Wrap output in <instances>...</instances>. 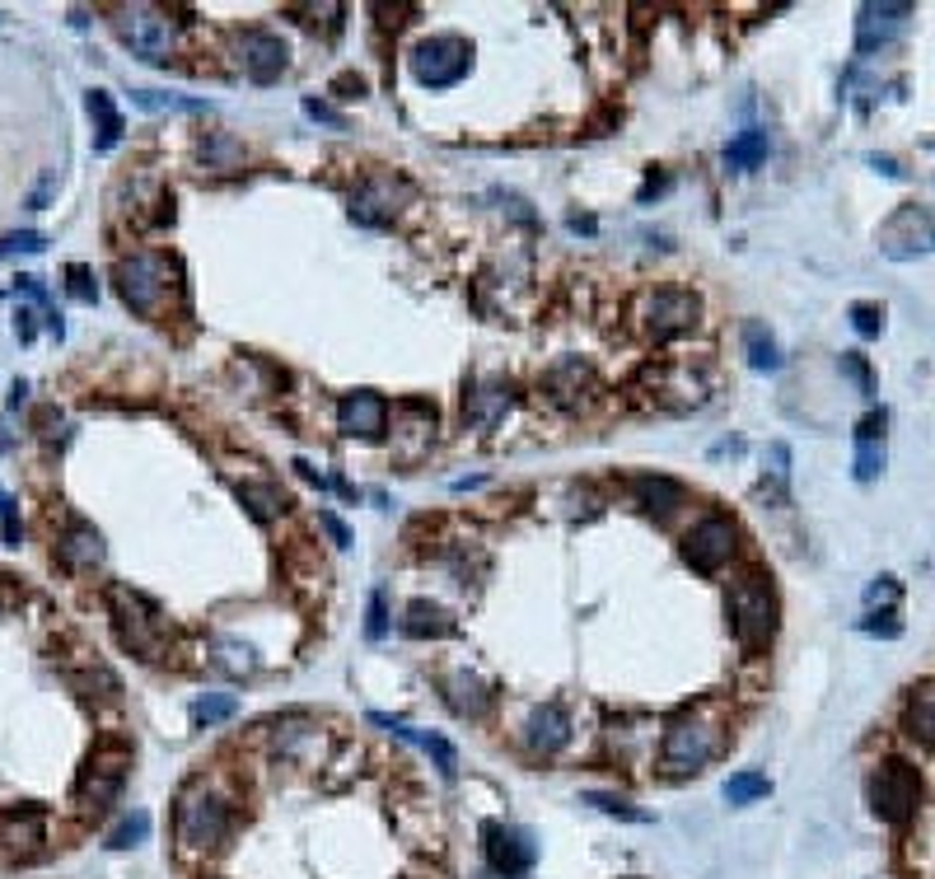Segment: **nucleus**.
<instances>
[{
    "mask_svg": "<svg viewBox=\"0 0 935 879\" xmlns=\"http://www.w3.org/2000/svg\"><path fill=\"white\" fill-rule=\"evenodd\" d=\"M118 290L131 313L141 319H159L169 309V300L182 296V281H178V262L165 253H131L127 262H118Z\"/></svg>",
    "mask_w": 935,
    "mask_h": 879,
    "instance_id": "1",
    "label": "nucleus"
},
{
    "mask_svg": "<svg viewBox=\"0 0 935 879\" xmlns=\"http://www.w3.org/2000/svg\"><path fill=\"white\" fill-rule=\"evenodd\" d=\"M173 828H178V842L188 851H216L225 838H230L235 828V809L225 800L216 786L207 781H192L188 791L178 796V809H173Z\"/></svg>",
    "mask_w": 935,
    "mask_h": 879,
    "instance_id": "2",
    "label": "nucleus"
},
{
    "mask_svg": "<svg viewBox=\"0 0 935 879\" xmlns=\"http://www.w3.org/2000/svg\"><path fill=\"white\" fill-rule=\"evenodd\" d=\"M720 749H725L720 720H712L706 711H683L665 730V739H659V762H665V772L683 777V772H702Z\"/></svg>",
    "mask_w": 935,
    "mask_h": 879,
    "instance_id": "3",
    "label": "nucleus"
},
{
    "mask_svg": "<svg viewBox=\"0 0 935 879\" xmlns=\"http://www.w3.org/2000/svg\"><path fill=\"white\" fill-rule=\"evenodd\" d=\"M729 627H735V637L748 656L767 650L772 632H777V595H772V585L763 576H744L729 585Z\"/></svg>",
    "mask_w": 935,
    "mask_h": 879,
    "instance_id": "4",
    "label": "nucleus"
},
{
    "mask_svg": "<svg viewBox=\"0 0 935 879\" xmlns=\"http://www.w3.org/2000/svg\"><path fill=\"white\" fill-rule=\"evenodd\" d=\"M112 29H118V38L131 48V57L155 61V66L169 61L173 42H178L173 19L159 6H118V10H112Z\"/></svg>",
    "mask_w": 935,
    "mask_h": 879,
    "instance_id": "5",
    "label": "nucleus"
},
{
    "mask_svg": "<svg viewBox=\"0 0 935 879\" xmlns=\"http://www.w3.org/2000/svg\"><path fill=\"white\" fill-rule=\"evenodd\" d=\"M112 618H118V637L131 656H141V660L165 656L169 627H165V613H159L150 599L131 595V590H112Z\"/></svg>",
    "mask_w": 935,
    "mask_h": 879,
    "instance_id": "6",
    "label": "nucleus"
},
{
    "mask_svg": "<svg viewBox=\"0 0 935 879\" xmlns=\"http://www.w3.org/2000/svg\"><path fill=\"white\" fill-rule=\"evenodd\" d=\"M468 71H473V48L464 38H454V33H436V38H426V42L412 48V76L426 89H449V84H459Z\"/></svg>",
    "mask_w": 935,
    "mask_h": 879,
    "instance_id": "7",
    "label": "nucleus"
},
{
    "mask_svg": "<svg viewBox=\"0 0 935 879\" xmlns=\"http://www.w3.org/2000/svg\"><path fill=\"white\" fill-rule=\"evenodd\" d=\"M917 800H922L917 768H907V762H884V768H875V777H871V809L884 823H894V828L912 823Z\"/></svg>",
    "mask_w": 935,
    "mask_h": 879,
    "instance_id": "8",
    "label": "nucleus"
},
{
    "mask_svg": "<svg viewBox=\"0 0 935 879\" xmlns=\"http://www.w3.org/2000/svg\"><path fill=\"white\" fill-rule=\"evenodd\" d=\"M697 319H702V300L693 296V290H678V286L655 290V296H646V304H641V332L650 337V342H669V337L693 332Z\"/></svg>",
    "mask_w": 935,
    "mask_h": 879,
    "instance_id": "9",
    "label": "nucleus"
},
{
    "mask_svg": "<svg viewBox=\"0 0 935 879\" xmlns=\"http://www.w3.org/2000/svg\"><path fill=\"white\" fill-rule=\"evenodd\" d=\"M879 253L894 262L935 253V216L926 207H898L879 224Z\"/></svg>",
    "mask_w": 935,
    "mask_h": 879,
    "instance_id": "10",
    "label": "nucleus"
},
{
    "mask_svg": "<svg viewBox=\"0 0 935 879\" xmlns=\"http://www.w3.org/2000/svg\"><path fill=\"white\" fill-rule=\"evenodd\" d=\"M735 525L725 520V515H706V520H697L688 529V538H683V557H688V567L702 571V576H712L720 571L729 557H735Z\"/></svg>",
    "mask_w": 935,
    "mask_h": 879,
    "instance_id": "11",
    "label": "nucleus"
},
{
    "mask_svg": "<svg viewBox=\"0 0 935 879\" xmlns=\"http://www.w3.org/2000/svg\"><path fill=\"white\" fill-rule=\"evenodd\" d=\"M127 768H131V749H122V743H103V749H95V758H89V768L80 777L84 809H95V815H99V809L122 791Z\"/></svg>",
    "mask_w": 935,
    "mask_h": 879,
    "instance_id": "12",
    "label": "nucleus"
},
{
    "mask_svg": "<svg viewBox=\"0 0 935 879\" xmlns=\"http://www.w3.org/2000/svg\"><path fill=\"white\" fill-rule=\"evenodd\" d=\"M483 842H487V861L496 875H529L538 861V842L529 828H515V823H487L483 828Z\"/></svg>",
    "mask_w": 935,
    "mask_h": 879,
    "instance_id": "13",
    "label": "nucleus"
},
{
    "mask_svg": "<svg viewBox=\"0 0 935 879\" xmlns=\"http://www.w3.org/2000/svg\"><path fill=\"white\" fill-rule=\"evenodd\" d=\"M239 57H243V71H248L253 84H277L286 76V66H290L286 42L277 33H267V29H248L239 38Z\"/></svg>",
    "mask_w": 935,
    "mask_h": 879,
    "instance_id": "14",
    "label": "nucleus"
},
{
    "mask_svg": "<svg viewBox=\"0 0 935 879\" xmlns=\"http://www.w3.org/2000/svg\"><path fill=\"white\" fill-rule=\"evenodd\" d=\"M907 19H912V6H903V0H871V6H861L856 52H875V48H884V42H894Z\"/></svg>",
    "mask_w": 935,
    "mask_h": 879,
    "instance_id": "15",
    "label": "nucleus"
},
{
    "mask_svg": "<svg viewBox=\"0 0 935 879\" xmlns=\"http://www.w3.org/2000/svg\"><path fill=\"white\" fill-rule=\"evenodd\" d=\"M337 426H341V436H351V440H379L384 426H389V402L370 389L347 393L337 408Z\"/></svg>",
    "mask_w": 935,
    "mask_h": 879,
    "instance_id": "16",
    "label": "nucleus"
},
{
    "mask_svg": "<svg viewBox=\"0 0 935 879\" xmlns=\"http://www.w3.org/2000/svg\"><path fill=\"white\" fill-rule=\"evenodd\" d=\"M398 201H402V183H394V178H370V183H360L351 192V220L365 224V230L394 224Z\"/></svg>",
    "mask_w": 935,
    "mask_h": 879,
    "instance_id": "17",
    "label": "nucleus"
},
{
    "mask_svg": "<svg viewBox=\"0 0 935 879\" xmlns=\"http://www.w3.org/2000/svg\"><path fill=\"white\" fill-rule=\"evenodd\" d=\"M375 726H384V730H394L398 739H407V743H417L421 753H430L436 758V768H440V777H459V753H454V743L449 739H440V735H430V730H417V726H407V720H394V716H370Z\"/></svg>",
    "mask_w": 935,
    "mask_h": 879,
    "instance_id": "18",
    "label": "nucleus"
},
{
    "mask_svg": "<svg viewBox=\"0 0 935 879\" xmlns=\"http://www.w3.org/2000/svg\"><path fill=\"white\" fill-rule=\"evenodd\" d=\"M529 749L534 753H543V758H553V753H561L566 743H571V716H566L561 707H538L534 716H529Z\"/></svg>",
    "mask_w": 935,
    "mask_h": 879,
    "instance_id": "19",
    "label": "nucleus"
},
{
    "mask_svg": "<svg viewBox=\"0 0 935 879\" xmlns=\"http://www.w3.org/2000/svg\"><path fill=\"white\" fill-rule=\"evenodd\" d=\"M884 426H888L884 412H871L856 426V478L861 482H871L884 472Z\"/></svg>",
    "mask_w": 935,
    "mask_h": 879,
    "instance_id": "20",
    "label": "nucleus"
},
{
    "mask_svg": "<svg viewBox=\"0 0 935 879\" xmlns=\"http://www.w3.org/2000/svg\"><path fill=\"white\" fill-rule=\"evenodd\" d=\"M454 613L440 603H430V599H412L407 603V613H402V637H412V641H426V637H449L454 632Z\"/></svg>",
    "mask_w": 935,
    "mask_h": 879,
    "instance_id": "21",
    "label": "nucleus"
},
{
    "mask_svg": "<svg viewBox=\"0 0 935 879\" xmlns=\"http://www.w3.org/2000/svg\"><path fill=\"white\" fill-rule=\"evenodd\" d=\"M445 702L459 711V716H468V720H477L487 707H491V692H487V683L477 679V673H468V669H454L449 679H445Z\"/></svg>",
    "mask_w": 935,
    "mask_h": 879,
    "instance_id": "22",
    "label": "nucleus"
},
{
    "mask_svg": "<svg viewBox=\"0 0 935 879\" xmlns=\"http://www.w3.org/2000/svg\"><path fill=\"white\" fill-rule=\"evenodd\" d=\"M61 561L66 567H99L103 561V538L95 533V525H84V520H71L61 533Z\"/></svg>",
    "mask_w": 935,
    "mask_h": 879,
    "instance_id": "23",
    "label": "nucleus"
},
{
    "mask_svg": "<svg viewBox=\"0 0 935 879\" xmlns=\"http://www.w3.org/2000/svg\"><path fill=\"white\" fill-rule=\"evenodd\" d=\"M631 491H636V501H641L650 515H659V520L674 515L678 506H688V491H683L674 478H636Z\"/></svg>",
    "mask_w": 935,
    "mask_h": 879,
    "instance_id": "24",
    "label": "nucleus"
},
{
    "mask_svg": "<svg viewBox=\"0 0 935 879\" xmlns=\"http://www.w3.org/2000/svg\"><path fill=\"white\" fill-rule=\"evenodd\" d=\"M510 408V389L506 384H477L468 398H464V417L473 426H496V417Z\"/></svg>",
    "mask_w": 935,
    "mask_h": 879,
    "instance_id": "25",
    "label": "nucleus"
},
{
    "mask_svg": "<svg viewBox=\"0 0 935 879\" xmlns=\"http://www.w3.org/2000/svg\"><path fill=\"white\" fill-rule=\"evenodd\" d=\"M89 118H99V141H95V150L99 154H108L112 146L122 141V118H118V108H112V99L103 94V89H89Z\"/></svg>",
    "mask_w": 935,
    "mask_h": 879,
    "instance_id": "26",
    "label": "nucleus"
},
{
    "mask_svg": "<svg viewBox=\"0 0 935 879\" xmlns=\"http://www.w3.org/2000/svg\"><path fill=\"white\" fill-rule=\"evenodd\" d=\"M903 726H907V735L922 743V749H935V692L926 688V692H917L907 702V716H903Z\"/></svg>",
    "mask_w": 935,
    "mask_h": 879,
    "instance_id": "27",
    "label": "nucleus"
},
{
    "mask_svg": "<svg viewBox=\"0 0 935 879\" xmlns=\"http://www.w3.org/2000/svg\"><path fill=\"white\" fill-rule=\"evenodd\" d=\"M744 356H748V366H754V370H782V347H777V337H772L763 323L744 328Z\"/></svg>",
    "mask_w": 935,
    "mask_h": 879,
    "instance_id": "28",
    "label": "nucleus"
},
{
    "mask_svg": "<svg viewBox=\"0 0 935 879\" xmlns=\"http://www.w3.org/2000/svg\"><path fill=\"white\" fill-rule=\"evenodd\" d=\"M763 160H767V131H739V137L725 146L729 169H758Z\"/></svg>",
    "mask_w": 935,
    "mask_h": 879,
    "instance_id": "29",
    "label": "nucleus"
},
{
    "mask_svg": "<svg viewBox=\"0 0 935 879\" xmlns=\"http://www.w3.org/2000/svg\"><path fill=\"white\" fill-rule=\"evenodd\" d=\"M239 501L248 506L253 520H271V515L286 506V496H281V487H271V482H243L239 487Z\"/></svg>",
    "mask_w": 935,
    "mask_h": 879,
    "instance_id": "30",
    "label": "nucleus"
},
{
    "mask_svg": "<svg viewBox=\"0 0 935 879\" xmlns=\"http://www.w3.org/2000/svg\"><path fill=\"white\" fill-rule=\"evenodd\" d=\"M729 805H754V800H763V796H772V781L763 777V772H735L725 781V791H720Z\"/></svg>",
    "mask_w": 935,
    "mask_h": 879,
    "instance_id": "31",
    "label": "nucleus"
},
{
    "mask_svg": "<svg viewBox=\"0 0 935 879\" xmlns=\"http://www.w3.org/2000/svg\"><path fill=\"white\" fill-rule=\"evenodd\" d=\"M239 711V702H235V692H207V697H197L192 702V726L201 730V726H220V720H230Z\"/></svg>",
    "mask_w": 935,
    "mask_h": 879,
    "instance_id": "32",
    "label": "nucleus"
},
{
    "mask_svg": "<svg viewBox=\"0 0 935 879\" xmlns=\"http://www.w3.org/2000/svg\"><path fill=\"white\" fill-rule=\"evenodd\" d=\"M146 838H150V815H146V809H131V815L108 832V847L112 851H127V847H141Z\"/></svg>",
    "mask_w": 935,
    "mask_h": 879,
    "instance_id": "33",
    "label": "nucleus"
},
{
    "mask_svg": "<svg viewBox=\"0 0 935 879\" xmlns=\"http://www.w3.org/2000/svg\"><path fill=\"white\" fill-rule=\"evenodd\" d=\"M201 160H207V169H239L243 150H239L235 137H207L201 141Z\"/></svg>",
    "mask_w": 935,
    "mask_h": 879,
    "instance_id": "34",
    "label": "nucleus"
},
{
    "mask_svg": "<svg viewBox=\"0 0 935 879\" xmlns=\"http://www.w3.org/2000/svg\"><path fill=\"white\" fill-rule=\"evenodd\" d=\"M585 805H595V809H604V815L627 819V823H646L650 819L646 809H636L627 796H613V791H585Z\"/></svg>",
    "mask_w": 935,
    "mask_h": 879,
    "instance_id": "35",
    "label": "nucleus"
},
{
    "mask_svg": "<svg viewBox=\"0 0 935 879\" xmlns=\"http://www.w3.org/2000/svg\"><path fill=\"white\" fill-rule=\"evenodd\" d=\"M136 108L146 112H201L207 103H192V99H173V94H155V89H136Z\"/></svg>",
    "mask_w": 935,
    "mask_h": 879,
    "instance_id": "36",
    "label": "nucleus"
},
{
    "mask_svg": "<svg viewBox=\"0 0 935 879\" xmlns=\"http://www.w3.org/2000/svg\"><path fill=\"white\" fill-rule=\"evenodd\" d=\"M852 328H856L861 337H879V332H884V304H875V300H856V304H852Z\"/></svg>",
    "mask_w": 935,
    "mask_h": 879,
    "instance_id": "37",
    "label": "nucleus"
},
{
    "mask_svg": "<svg viewBox=\"0 0 935 879\" xmlns=\"http://www.w3.org/2000/svg\"><path fill=\"white\" fill-rule=\"evenodd\" d=\"M898 595H903V585H898L894 576H879V580L871 585V590H865V608H871V613H875L879 603H884V608H894V603H898Z\"/></svg>",
    "mask_w": 935,
    "mask_h": 879,
    "instance_id": "38",
    "label": "nucleus"
},
{
    "mask_svg": "<svg viewBox=\"0 0 935 879\" xmlns=\"http://www.w3.org/2000/svg\"><path fill=\"white\" fill-rule=\"evenodd\" d=\"M42 248H48V239L33 234V230H24V234H6V239H0V258H10V253H42Z\"/></svg>",
    "mask_w": 935,
    "mask_h": 879,
    "instance_id": "39",
    "label": "nucleus"
},
{
    "mask_svg": "<svg viewBox=\"0 0 935 879\" xmlns=\"http://www.w3.org/2000/svg\"><path fill=\"white\" fill-rule=\"evenodd\" d=\"M0 533H6L10 548H19V538H24V529H19V515H14V501L6 496V487H0Z\"/></svg>",
    "mask_w": 935,
    "mask_h": 879,
    "instance_id": "40",
    "label": "nucleus"
},
{
    "mask_svg": "<svg viewBox=\"0 0 935 879\" xmlns=\"http://www.w3.org/2000/svg\"><path fill=\"white\" fill-rule=\"evenodd\" d=\"M384 632H389V608H384V590L370 595V622H365V637L379 641Z\"/></svg>",
    "mask_w": 935,
    "mask_h": 879,
    "instance_id": "41",
    "label": "nucleus"
},
{
    "mask_svg": "<svg viewBox=\"0 0 935 879\" xmlns=\"http://www.w3.org/2000/svg\"><path fill=\"white\" fill-rule=\"evenodd\" d=\"M861 632H871V637H888V641H894V637L903 632V627L894 622V613H871V618H861Z\"/></svg>",
    "mask_w": 935,
    "mask_h": 879,
    "instance_id": "42",
    "label": "nucleus"
},
{
    "mask_svg": "<svg viewBox=\"0 0 935 879\" xmlns=\"http://www.w3.org/2000/svg\"><path fill=\"white\" fill-rule=\"evenodd\" d=\"M66 277H71V296H76V300H84V304H89V300L99 296V290L89 286V272H84V267H71V272H66Z\"/></svg>",
    "mask_w": 935,
    "mask_h": 879,
    "instance_id": "43",
    "label": "nucleus"
},
{
    "mask_svg": "<svg viewBox=\"0 0 935 879\" xmlns=\"http://www.w3.org/2000/svg\"><path fill=\"white\" fill-rule=\"evenodd\" d=\"M318 525H324V529H328V538H332V543H337V548H347V543H351V533H347V525H341V520H337V515H332V510H324V515H318Z\"/></svg>",
    "mask_w": 935,
    "mask_h": 879,
    "instance_id": "44",
    "label": "nucleus"
},
{
    "mask_svg": "<svg viewBox=\"0 0 935 879\" xmlns=\"http://www.w3.org/2000/svg\"><path fill=\"white\" fill-rule=\"evenodd\" d=\"M842 370H847L856 384H861V393H871V370H865V360L861 356H842Z\"/></svg>",
    "mask_w": 935,
    "mask_h": 879,
    "instance_id": "45",
    "label": "nucleus"
},
{
    "mask_svg": "<svg viewBox=\"0 0 935 879\" xmlns=\"http://www.w3.org/2000/svg\"><path fill=\"white\" fill-rule=\"evenodd\" d=\"M305 112L314 122H328V127H341V112L337 108H328V103H318V99H305Z\"/></svg>",
    "mask_w": 935,
    "mask_h": 879,
    "instance_id": "46",
    "label": "nucleus"
},
{
    "mask_svg": "<svg viewBox=\"0 0 935 879\" xmlns=\"http://www.w3.org/2000/svg\"><path fill=\"white\" fill-rule=\"evenodd\" d=\"M14 603H19V585L10 576H0V613H10Z\"/></svg>",
    "mask_w": 935,
    "mask_h": 879,
    "instance_id": "47",
    "label": "nucleus"
},
{
    "mask_svg": "<svg viewBox=\"0 0 935 879\" xmlns=\"http://www.w3.org/2000/svg\"><path fill=\"white\" fill-rule=\"evenodd\" d=\"M871 164H875L879 173H888V178H903V169H898V160H888V154H871Z\"/></svg>",
    "mask_w": 935,
    "mask_h": 879,
    "instance_id": "48",
    "label": "nucleus"
},
{
    "mask_svg": "<svg viewBox=\"0 0 935 879\" xmlns=\"http://www.w3.org/2000/svg\"><path fill=\"white\" fill-rule=\"evenodd\" d=\"M6 449H10V436H6V426H0V455H6Z\"/></svg>",
    "mask_w": 935,
    "mask_h": 879,
    "instance_id": "49",
    "label": "nucleus"
},
{
    "mask_svg": "<svg viewBox=\"0 0 935 879\" xmlns=\"http://www.w3.org/2000/svg\"><path fill=\"white\" fill-rule=\"evenodd\" d=\"M623 879H641V875H623Z\"/></svg>",
    "mask_w": 935,
    "mask_h": 879,
    "instance_id": "50",
    "label": "nucleus"
}]
</instances>
